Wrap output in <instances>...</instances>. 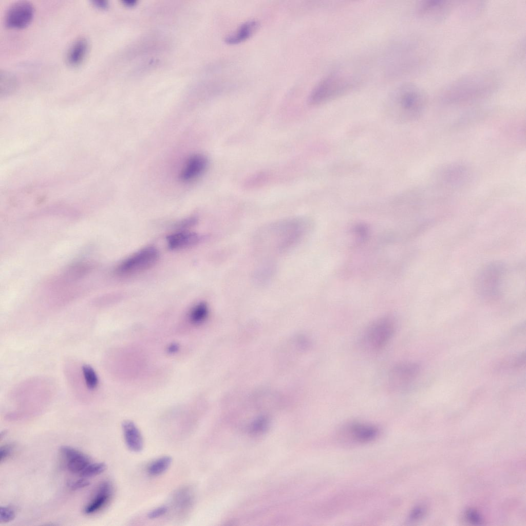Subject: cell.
Returning <instances> with one entry per match:
<instances>
[{
	"label": "cell",
	"instance_id": "1",
	"mask_svg": "<svg viewBox=\"0 0 526 526\" xmlns=\"http://www.w3.org/2000/svg\"><path fill=\"white\" fill-rule=\"evenodd\" d=\"M498 74L477 71L465 74L444 86L439 99L451 104H463L483 100L493 95L500 85Z\"/></svg>",
	"mask_w": 526,
	"mask_h": 526
},
{
	"label": "cell",
	"instance_id": "2",
	"mask_svg": "<svg viewBox=\"0 0 526 526\" xmlns=\"http://www.w3.org/2000/svg\"><path fill=\"white\" fill-rule=\"evenodd\" d=\"M427 102V95L422 88L412 83H406L389 93L386 101V107L391 116L403 119L419 114Z\"/></svg>",
	"mask_w": 526,
	"mask_h": 526
},
{
	"label": "cell",
	"instance_id": "3",
	"mask_svg": "<svg viewBox=\"0 0 526 526\" xmlns=\"http://www.w3.org/2000/svg\"><path fill=\"white\" fill-rule=\"evenodd\" d=\"M358 82L352 77L341 73H334L323 79L314 88L309 102L318 105L346 95L358 86Z\"/></svg>",
	"mask_w": 526,
	"mask_h": 526
},
{
	"label": "cell",
	"instance_id": "4",
	"mask_svg": "<svg viewBox=\"0 0 526 526\" xmlns=\"http://www.w3.org/2000/svg\"><path fill=\"white\" fill-rule=\"evenodd\" d=\"M396 323L390 316H384L373 322L365 329L361 339L363 347L377 352L383 349L394 333Z\"/></svg>",
	"mask_w": 526,
	"mask_h": 526
},
{
	"label": "cell",
	"instance_id": "5",
	"mask_svg": "<svg viewBox=\"0 0 526 526\" xmlns=\"http://www.w3.org/2000/svg\"><path fill=\"white\" fill-rule=\"evenodd\" d=\"M307 224L305 220L301 219H291L284 220L271 226L270 230L274 232L276 238L274 241L276 248L279 251H283L298 242L305 234L307 230Z\"/></svg>",
	"mask_w": 526,
	"mask_h": 526
},
{
	"label": "cell",
	"instance_id": "6",
	"mask_svg": "<svg viewBox=\"0 0 526 526\" xmlns=\"http://www.w3.org/2000/svg\"><path fill=\"white\" fill-rule=\"evenodd\" d=\"M504 268L500 263H492L484 267L476 279L477 291L485 299L499 296Z\"/></svg>",
	"mask_w": 526,
	"mask_h": 526
},
{
	"label": "cell",
	"instance_id": "7",
	"mask_svg": "<svg viewBox=\"0 0 526 526\" xmlns=\"http://www.w3.org/2000/svg\"><path fill=\"white\" fill-rule=\"evenodd\" d=\"M158 255L154 247L145 248L124 260L117 267L116 272L119 275H128L144 271L154 265Z\"/></svg>",
	"mask_w": 526,
	"mask_h": 526
},
{
	"label": "cell",
	"instance_id": "8",
	"mask_svg": "<svg viewBox=\"0 0 526 526\" xmlns=\"http://www.w3.org/2000/svg\"><path fill=\"white\" fill-rule=\"evenodd\" d=\"M454 7L452 1L423 0L419 3L416 9L418 16L429 24H437L444 21Z\"/></svg>",
	"mask_w": 526,
	"mask_h": 526
},
{
	"label": "cell",
	"instance_id": "9",
	"mask_svg": "<svg viewBox=\"0 0 526 526\" xmlns=\"http://www.w3.org/2000/svg\"><path fill=\"white\" fill-rule=\"evenodd\" d=\"M34 13V9L27 1H18L12 4L7 9L5 15L6 25L13 29H21L28 26Z\"/></svg>",
	"mask_w": 526,
	"mask_h": 526
},
{
	"label": "cell",
	"instance_id": "10",
	"mask_svg": "<svg viewBox=\"0 0 526 526\" xmlns=\"http://www.w3.org/2000/svg\"><path fill=\"white\" fill-rule=\"evenodd\" d=\"M419 366L412 363H403L397 365L389 375L390 385L394 388H402L407 385L418 374Z\"/></svg>",
	"mask_w": 526,
	"mask_h": 526
},
{
	"label": "cell",
	"instance_id": "11",
	"mask_svg": "<svg viewBox=\"0 0 526 526\" xmlns=\"http://www.w3.org/2000/svg\"><path fill=\"white\" fill-rule=\"evenodd\" d=\"M67 469L71 473L80 474L91 463L90 459L81 452L68 446L60 448Z\"/></svg>",
	"mask_w": 526,
	"mask_h": 526
},
{
	"label": "cell",
	"instance_id": "12",
	"mask_svg": "<svg viewBox=\"0 0 526 526\" xmlns=\"http://www.w3.org/2000/svg\"><path fill=\"white\" fill-rule=\"evenodd\" d=\"M208 166L206 158L199 154L191 157L182 170L180 178L183 181L192 180L202 174Z\"/></svg>",
	"mask_w": 526,
	"mask_h": 526
},
{
	"label": "cell",
	"instance_id": "13",
	"mask_svg": "<svg viewBox=\"0 0 526 526\" xmlns=\"http://www.w3.org/2000/svg\"><path fill=\"white\" fill-rule=\"evenodd\" d=\"M346 431L348 436L354 442L366 443L376 438L379 435V429L371 425L353 423L347 427Z\"/></svg>",
	"mask_w": 526,
	"mask_h": 526
},
{
	"label": "cell",
	"instance_id": "14",
	"mask_svg": "<svg viewBox=\"0 0 526 526\" xmlns=\"http://www.w3.org/2000/svg\"><path fill=\"white\" fill-rule=\"evenodd\" d=\"M111 494V487L108 482L102 483L99 486L94 497L84 508L87 515L95 514L101 510L109 501Z\"/></svg>",
	"mask_w": 526,
	"mask_h": 526
},
{
	"label": "cell",
	"instance_id": "15",
	"mask_svg": "<svg viewBox=\"0 0 526 526\" xmlns=\"http://www.w3.org/2000/svg\"><path fill=\"white\" fill-rule=\"evenodd\" d=\"M122 430L127 447L134 452H140L143 447V440L135 424L131 421H125L122 423Z\"/></svg>",
	"mask_w": 526,
	"mask_h": 526
},
{
	"label": "cell",
	"instance_id": "16",
	"mask_svg": "<svg viewBox=\"0 0 526 526\" xmlns=\"http://www.w3.org/2000/svg\"><path fill=\"white\" fill-rule=\"evenodd\" d=\"M89 43L85 37H79L71 45L66 54V61L72 66L80 65L88 52Z\"/></svg>",
	"mask_w": 526,
	"mask_h": 526
},
{
	"label": "cell",
	"instance_id": "17",
	"mask_svg": "<svg viewBox=\"0 0 526 526\" xmlns=\"http://www.w3.org/2000/svg\"><path fill=\"white\" fill-rule=\"evenodd\" d=\"M258 27L259 23L257 21H248L242 24L234 32L229 34L225 41L227 43L230 45L240 43L252 36Z\"/></svg>",
	"mask_w": 526,
	"mask_h": 526
},
{
	"label": "cell",
	"instance_id": "18",
	"mask_svg": "<svg viewBox=\"0 0 526 526\" xmlns=\"http://www.w3.org/2000/svg\"><path fill=\"white\" fill-rule=\"evenodd\" d=\"M199 236L195 233L180 232L167 237L168 247L171 249H178L196 245L199 241Z\"/></svg>",
	"mask_w": 526,
	"mask_h": 526
},
{
	"label": "cell",
	"instance_id": "19",
	"mask_svg": "<svg viewBox=\"0 0 526 526\" xmlns=\"http://www.w3.org/2000/svg\"><path fill=\"white\" fill-rule=\"evenodd\" d=\"M18 82L16 77L8 72L1 71L0 76L1 96H6L13 93L16 89Z\"/></svg>",
	"mask_w": 526,
	"mask_h": 526
},
{
	"label": "cell",
	"instance_id": "20",
	"mask_svg": "<svg viewBox=\"0 0 526 526\" xmlns=\"http://www.w3.org/2000/svg\"><path fill=\"white\" fill-rule=\"evenodd\" d=\"M172 461V458L169 456H163L159 458L149 465L148 472L152 476L160 475L168 468Z\"/></svg>",
	"mask_w": 526,
	"mask_h": 526
},
{
	"label": "cell",
	"instance_id": "21",
	"mask_svg": "<svg viewBox=\"0 0 526 526\" xmlns=\"http://www.w3.org/2000/svg\"><path fill=\"white\" fill-rule=\"evenodd\" d=\"M81 369L84 381L87 389L90 390L96 389L99 384V379L94 369L87 365H84Z\"/></svg>",
	"mask_w": 526,
	"mask_h": 526
},
{
	"label": "cell",
	"instance_id": "22",
	"mask_svg": "<svg viewBox=\"0 0 526 526\" xmlns=\"http://www.w3.org/2000/svg\"><path fill=\"white\" fill-rule=\"evenodd\" d=\"M208 314V306L205 303L201 302L192 309L190 314V319L192 323L199 324L206 318Z\"/></svg>",
	"mask_w": 526,
	"mask_h": 526
},
{
	"label": "cell",
	"instance_id": "23",
	"mask_svg": "<svg viewBox=\"0 0 526 526\" xmlns=\"http://www.w3.org/2000/svg\"><path fill=\"white\" fill-rule=\"evenodd\" d=\"M106 467L105 464L103 462L90 463L79 475L83 477L95 476L103 473Z\"/></svg>",
	"mask_w": 526,
	"mask_h": 526
},
{
	"label": "cell",
	"instance_id": "24",
	"mask_svg": "<svg viewBox=\"0 0 526 526\" xmlns=\"http://www.w3.org/2000/svg\"><path fill=\"white\" fill-rule=\"evenodd\" d=\"M15 517L14 511L7 506L0 507V522L7 523L13 520Z\"/></svg>",
	"mask_w": 526,
	"mask_h": 526
},
{
	"label": "cell",
	"instance_id": "25",
	"mask_svg": "<svg viewBox=\"0 0 526 526\" xmlns=\"http://www.w3.org/2000/svg\"><path fill=\"white\" fill-rule=\"evenodd\" d=\"M89 482L84 479H79L74 481H70L68 483V485L70 489L72 490H77L82 488H84L88 486Z\"/></svg>",
	"mask_w": 526,
	"mask_h": 526
},
{
	"label": "cell",
	"instance_id": "26",
	"mask_svg": "<svg viewBox=\"0 0 526 526\" xmlns=\"http://www.w3.org/2000/svg\"><path fill=\"white\" fill-rule=\"evenodd\" d=\"M167 509L165 506L158 507L147 514V517L149 519H155L161 517L166 513Z\"/></svg>",
	"mask_w": 526,
	"mask_h": 526
},
{
	"label": "cell",
	"instance_id": "27",
	"mask_svg": "<svg viewBox=\"0 0 526 526\" xmlns=\"http://www.w3.org/2000/svg\"><path fill=\"white\" fill-rule=\"evenodd\" d=\"M466 515L467 519L472 523L478 524L480 523L482 521V519L480 515L474 510H468L466 513Z\"/></svg>",
	"mask_w": 526,
	"mask_h": 526
},
{
	"label": "cell",
	"instance_id": "28",
	"mask_svg": "<svg viewBox=\"0 0 526 526\" xmlns=\"http://www.w3.org/2000/svg\"><path fill=\"white\" fill-rule=\"evenodd\" d=\"M267 422L266 419L260 418L258 419L253 426V431H261L267 427Z\"/></svg>",
	"mask_w": 526,
	"mask_h": 526
},
{
	"label": "cell",
	"instance_id": "29",
	"mask_svg": "<svg viewBox=\"0 0 526 526\" xmlns=\"http://www.w3.org/2000/svg\"><path fill=\"white\" fill-rule=\"evenodd\" d=\"M11 453L10 446L6 445L2 446L0 449V461L2 462L5 460Z\"/></svg>",
	"mask_w": 526,
	"mask_h": 526
},
{
	"label": "cell",
	"instance_id": "30",
	"mask_svg": "<svg viewBox=\"0 0 526 526\" xmlns=\"http://www.w3.org/2000/svg\"><path fill=\"white\" fill-rule=\"evenodd\" d=\"M424 513V510L422 508H417L413 511L411 514V518L416 519L420 518Z\"/></svg>",
	"mask_w": 526,
	"mask_h": 526
},
{
	"label": "cell",
	"instance_id": "31",
	"mask_svg": "<svg viewBox=\"0 0 526 526\" xmlns=\"http://www.w3.org/2000/svg\"><path fill=\"white\" fill-rule=\"evenodd\" d=\"M93 5L98 8L104 9L107 7V3L103 0H94L92 1Z\"/></svg>",
	"mask_w": 526,
	"mask_h": 526
}]
</instances>
